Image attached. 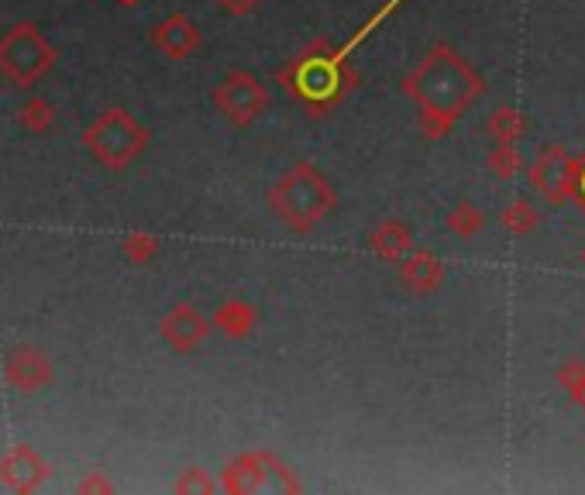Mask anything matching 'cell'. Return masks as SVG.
<instances>
[{"label": "cell", "instance_id": "cell-1", "mask_svg": "<svg viewBox=\"0 0 585 495\" xmlns=\"http://www.w3.org/2000/svg\"><path fill=\"white\" fill-rule=\"evenodd\" d=\"M407 97L420 107V124L430 138L448 135L458 117L482 97V76L451 45H435L404 80Z\"/></svg>", "mask_w": 585, "mask_h": 495}, {"label": "cell", "instance_id": "cell-2", "mask_svg": "<svg viewBox=\"0 0 585 495\" xmlns=\"http://www.w3.org/2000/svg\"><path fill=\"white\" fill-rule=\"evenodd\" d=\"M334 207H337L334 186L317 166H306V162L293 166L269 193V210L293 231L321 224Z\"/></svg>", "mask_w": 585, "mask_h": 495}, {"label": "cell", "instance_id": "cell-3", "mask_svg": "<svg viewBox=\"0 0 585 495\" xmlns=\"http://www.w3.org/2000/svg\"><path fill=\"white\" fill-rule=\"evenodd\" d=\"M582 162L572 159V155L558 145H547L541 148V155L534 159L531 166V182H534V190L551 200V203H562L568 200L575 190H578V179H582Z\"/></svg>", "mask_w": 585, "mask_h": 495}, {"label": "cell", "instance_id": "cell-4", "mask_svg": "<svg viewBox=\"0 0 585 495\" xmlns=\"http://www.w3.org/2000/svg\"><path fill=\"white\" fill-rule=\"evenodd\" d=\"M213 101H218V107L224 110L228 120H234V124H252V120L262 117L265 107H269V89H265L252 73L234 70V73L218 86Z\"/></svg>", "mask_w": 585, "mask_h": 495}, {"label": "cell", "instance_id": "cell-5", "mask_svg": "<svg viewBox=\"0 0 585 495\" xmlns=\"http://www.w3.org/2000/svg\"><path fill=\"white\" fill-rule=\"evenodd\" d=\"M399 283H404L414 296H430L445 283V265L430 252H420L417 247V252H410L399 262Z\"/></svg>", "mask_w": 585, "mask_h": 495}, {"label": "cell", "instance_id": "cell-6", "mask_svg": "<svg viewBox=\"0 0 585 495\" xmlns=\"http://www.w3.org/2000/svg\"><path fill=\"white\" fill-rule=\"evenodd\" d=\"M368 247L386 262H404L414 252V234L404 221H383L368 238Z\"/></svg>", "mask_w": 585, "mask_h": 495}, {"label": "cell", "instance_id": "cell-7", "mask_svg": "<svg viewBox=\"0 0 585 495\" xmlns=\"http://www.w3.org/2000/svg\"><path fill=\"white\" fill-rule=\"evenodd\" d=\"M203 334H207V324H203L200 314H194L190 306H179L176 314L166 320V337L173 340L179 351H190L194 345H200Z\"/></svg>", "mask_w": 585, "mask_h": 495}, {"label": "cell", "instance_id": "cell-8", "mask_svg": "<svg viewBox=\"0 0 585 495\" xmlns=\"http://www.w3.org/2000/svg\"><path fill=\"white\" fill-rule=\"evenodd\" d=\"M159 49L169 52V55H190L197 45H200V31L187 21V18H173L159 28L156 35Z\"/></svg>", "mask_w": 585, "mask_h": 495}, {"label": "cell", "instance_id": "cell-9", "mask_svg": "<svg viewBox=\"0 0 585 495\" xmlns=\"http://www.w3.org/2000/svg\"><path fill=\"white\" fill-rule=\"evenodd\" d=\"M485 131L492 141H500V145H513L523 131H527V120H523L520 110L513 107H500V110H492L489 120H485Z\"/></svg>", "mask_w": 585, "mask_h": 495}, {"label": "cell", "instance_id": "cell-10", "mask_svg": "<svg viewBox=\"0 0 585 495\" xmlns=\"http://www.w3.org/2000/svg\"><path fill=\"white\" fill-rule=\"evenodd\" d=\"M445 224H448V231H451V234H458V238H472V234H479V231H482L485 217H482V210H479V207H472L469 200H461L458 207H451V210H448Z\"/></svg>", "mask_w": 585, "mask_h": 495}, {"label": "cell", "instance_id": "cell-11", "mask_svg": "<svg viewBox=\"0 0 585 495\" xmlns=\"http://www.w3.org/2000/svg\"><path fill=\"white\" fill-rule=\"evenodd\" d=\"M218 324H221L224 334L241 337L244 330H249V327L255 324V309H252V306H244V303H224V306L218 309Z\"/></svg>", "mask_w": 585, "mask_h": 495}, {"label": "cell", "instance_id": "cell-12", "mask_svg": "<svg viewBox=\"0 0 585 495\" xmlns=\"http://www.w3.org/2000/svg\"><path fill=\"white\" fill-rule=\"evenodd\" d=\"M503 228L506 231H513V234H531L534 228H537V210L527 203V200H513L506 210H503Z\"/></svg>", "mask_w": 585, "mask_h": 495}, {"label": "cell", "instance_id": "cell-13", "mask_svg": "<svg viewBox=\"0 0 585 495\" xmlns=\"http://www.w3.org/2000/svg\"><path fill=\"white\" fill-rule=\"evenodd\" d=\"M520 151H516V145H500L497 141V148H492V155H489V169L497 172L500 179H513L516 172H520Z\"/></svg>", "mask_w": 585, "mask_h": 495}, {"label": "cell", "instance_id": "cell-14", "mask_svg": "<svg viewBox=\"0 0 585 495\" xmlns=\"http://www.w3.org/2000/svg\"><path fill=\"white\" fill-rule=\"evenodd\" d=\"M562 382L568 386L572 399H575L578 407L585 410V361H572V365L562 371Z\"/></svg>", "mask_w": 585, "mask_h": 495}, {"label": "cell", "instance_id": "cell-15", "mask_svg": "<svg viewBox=\"0 0 585 495\" xmlns=\"http://www.w3.org/2000/svg\"><path fill=\"white\" fill-rule=\"evenodd\" d=\"M255 8V0H221V11L228 14H249Z\"/></svg>", "mask_w": 585, "mask_h": 495}, {"label": "cell", "instance_id": "cell-16", "mask_svg": "<svg viewBox=\"0 0 585 495\" xmlns=\"http://www.w3.org/2000/svg\"><path fill=\"white\" fill-rule=\"evenodd\" d=\"M582 259H585V252H582Z\"/></svg>", "mask_w": 585, "mask_h": 495}]
</instances>
